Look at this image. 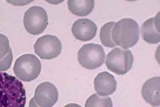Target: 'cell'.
Returning a JSON list of instances; mask_svg holds the SVG:
<instances>
[{"label":"cell","instance_id":"6da1fadb","mask_svg":"<svg viewBox=\"0 0 160 107\" xmlns=\"http://www.w3.org/2000/svg\"><path fill=\"white\" fill-rule=\"evenodd\" d=\"M26 91L18 78L0 72V107H25Z\"/></svg>","mask_w":160,"mask_h":107},{"label":"cell","instance_id":"7a4b0ae2","mask_svg":"<svg viewBox=\"0 0 160 107\" xmlns=\"http://www.w3.org/2000/svg\"><path fill=\"white\" fill-rule=\"evenodd\" d=\"M111 35L116 45L125 49L132 47L139 39L138 24L131 18L122 19L115 24Z\"/></svg>","mask_w":160,"mask_h":107},{"label":"cell","instance_id":"3957f363","mask_svg":"<svg viewBox=\"0 0 160 107\" xmlns=\"http://www.w3.org/2000/svg\"><path fill=\"white\" fill-rule=\"evenodd\" d=\"M41 69L39 59L34 55L26 54L16 60L13 72L16 76L22 82H30L38 77Z\"/></svg>","mask_w":160,"mask_h":107},{"label":"cell","instance_id":"277c9868","mask_svg":"<svg viewBox=\"0 0 160 107\" xmlns=\"http://www.w3.org/2000/svg\"><path fill=\"white\" fill-rule=\"evenodd\" d=\"M105 63L110 71L118 75H124L132 67L133 56L130 50L115 48L108 54Z\"/></svg>","mask_w":160,"mask_h":107},{"label":"cell","instance_id":"5b68a950","mask_svg":"<svg viewBox=\"0 0 160 107\" xmlns=\"http://www.w3.org/2000/svg\"><path fill=\"white\" fill-rule=\"evenodd\" d=\"M105 56L104 48L99 44L84 45L78 53V63L82 67L89 70L101 67L104 64Z\"/></svg>","mask_w":160,"mask_h":107},{"label":"cell","instance_id":"8992f818","mask_svg":"<svg viewBox=\"0 0 160 107\" xmlns=\"http://www.w3.org/2000/svg\"><path fill=\"white\" fill-rule=\"evenodd\" d=\"M24 25L28 33L38 35L43 32L48 25L47 13L38 6L29 8L24 14Z\"/></svg>","mask_w":160,"mask_h":107},{"label":"cell","instance_id":"52a82bcc","mask_svg":"<svg viewBox=\"0 0 160 107\" xmlns=\"http://www.w3.org/2000/svg\"><path fill=\"white\" fill-rule=\"evenodd\" d=\"M35 53L43 60H51L58 56L62 51L60 40L52 35H45L37 40L34 45Z\"/></svg>","mask_w":160,"mask_h":107},{"label":"cell","instance_id":"ba28073f","mask_svg":"<svg viewBox=\"0 0 160 107\" xmlns=\"http://www.w3.org/2000/svg\"><path fill=\"white\" fill-rule=\"evenodd\" d=\"M58 96L56 86L49 82H44L36 88L34 99L40 107H52L58 101Z\"/></svg>","mask_w":160,"mask_h":107},{"label":"cell","instance_id":"9c48e42d","mask_svg":"<svg viewBox=\"0 0 160 107\" xmlns=\"http://www.w3.org/2000/svg\"><path fill=\"white\" fill-rule=\"evenodd\" d=\"M97 26L92 20L88 18L78 19L73 23L72 32L78 40L88 41L95 38Z\"/></svg>","mask_w":160,"mask_h":107},{"label":"cell","instance_id":"30bf717a","mask_svg":"<svg viewBox=\"0 0 160 107\" xmlns=\"http://www.w3.org/2000/svg\"><path fill=\"white\" fill-rule=\"evenodd\" d=\"M95 91L99 96L113 94L117 89V82L113 74L104 71L97 74L94 80Z\"/></svg>","mask_w":160,"mask_h":107},{"label":"cell","instance_id":"8fae6325","mask_svg":"<svg viewBox=\"0 0 160 107\" xmlns=\"http://www.w3.org/2000/svg\"><path fill=\"white\" fill-rule=\"evenodd\" d=\"M160 17L159 13L155 17L149 18L144 22L141 33L144 41L150 44H157L160 42Z\"/></svg>","mask_w":160,"mask_h":107},{"label":"cell","instance_id":"7c38bea8","mask_svg":"<svg viewBox=\"0 0 160 107\" xmlns=\"http://www.w3.org/2000/svg\"><path fill=\"white\" fill-rule=\"evenodd\" d=\"M160 77L151 78L142 87V95L144 100L153 106L160 105Z\"/></svg>","mask_w":160,"mask_h":107},{"label":"cell","instance_id":"4fadbf2b","mask_svg":"<svg viewBox=\"0 0 160 107\" xmlns=\"http://www.w3.org/2000/svg\"><path fill=\"white\" fill-rule=\"evenodd\" d=\"M69 11L77 16L89 15L95 7L93 0H69L68 2Z\"/></svg>","mask_w":160,"mask_h":107},{"label":"cell","instance_id":"5bb4252c","mask_svg":"<svg viewBox=\"0 0 160 107\" xmlns=\"http://www.w3.org/2000/svg\"><path fill=\"white\" fill-rule=\"evenodd\" d=\"M115 23L108 22L102 26L100 31V39L102 44L106 47L114 48L117 45L112 39V30Z\"/></svg>","mask_w":160,"mask_h":107},{"label":"cell","instance_id":"9a60e30c","mask_svg":"<svg viewBox=\"0 0 160 107\" xmlns=\"http://www.w3.org/2000/svg\"><path fill=\"white\" fill-rule=\"evenodd\" d=\"M85 107H113V102L109 97H100L94 94L88 99Z\"/></svg>","mask_w":160,"mask_h":107},{"label":"cell","instance_id":"2e32d148","mask_svg":"<svg viewBox=\"0 0 160 107\" xmlns=\"http://www.w3.org/2000/svg\"><path fill=\"white\" fill-rule=\"evenodd\" d=\"M10 49L9 39L6 35L0 34V60L6 56L9 52Z\"/></svg>","mask_w":160,"mask_h":107},{"label":"cell","instance_id":"e0dca14e","mask_svg":"<svg viewBox=\"0 0 160 107\" xmlns=\"http://www.w3.org/2000/svg\"><path fill=\"white\" fill-rule=\"evenodd\" d=\"M13 54L11 49L3 58L0 60V72L7 71L11 67L12 62Z\"/></svg>","mask_w":160,"mask_h":107},{"label":"cell","instance_id":"ac0fdd59","mask_svg":"<svg viewBox=\"0 0 160 107\" xmlns=\"http://www.w3.org/2000/svg\"><path fill=\"white\" fill-rule=\"evenodd\" d=\"M29 107H41L37 104V103L35 101L34 98H32L29 103Z\"/></svg>","mask_w":160,"mask_h":107},{"label":"cell","instance_id":"d6986e66","mask_svg":"<svg viewBox=\"0 0 160 107\" xmlns=\"http://www.w3.org/2000/svg\"><path fill=\"white\" fill-rule=\"evenodd\" d=\"M64 107H82L79 104H69L64 106Z\"/></svg>","mask_w":160,"mask_h":107}]
</instances>
